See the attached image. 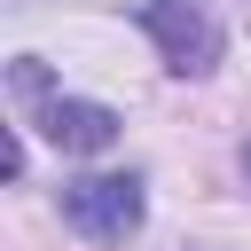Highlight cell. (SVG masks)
<instances>
[{
	"label": "cell",
	"mask_w": 251,
	"mask_h": 251,
	"mask_svg": "<svg viewBox=\"0 0 251 251\" xmlns=\"http://www.w3.org/2000/svg\"><path fill=\"white\" fill-rule=\"evenodd\" d=\"M39 133L63 149V157H102L118 141V110L110 102H78V94H47L39 102Z\"/></svg>",
	"instance_id": "obj_3"
},
{
	"label": "cell",
	"mask_w": 251,
	"mask_h": 251,
	"mask_svg": "<svg viewBox=\"0 0 251 251\" xmlns=\"http://www.w3.org/2000/svg\"><path fill=\"white\" fill-rule=\"evenodd\" d=\"M243 180H251V141H243Z\"/></svg>",
	"instance_id": "obj_4"
},
{
	"label": "cell",
	"mask_w": 251,
	"mask_h": 251,
	"mask_svg": "<svg viewBox=\"0 0 251 251\" xmlns=\"http://www.w3.org/2000/svg\"><path fill=\"white\" fill-rule=\"evenodd\" d=\"M141 24H149V39H157L165 71L204 78V71L220 63V24H212V8H204V0H149V8H141Z\"/></svg>",
	"instance_id": "obj_2"
},
{
	"label": "cell",
	"mask_w": 251,
	"mask_h": 251,
	"mask_svg": "<svg viewBox=\"0 0 251 251\" xmlns=\"http://www.w3.org/2000/svg\"><path fill=\"white\" fill-rule=\"evenodd\" d=\"M141 212H149V196H141L133 173H86V180L63 188V220H71L86 243H126V235L141 227Z\"/></svg>",
	"instance_id": "obj_1"
}]
</instances>
